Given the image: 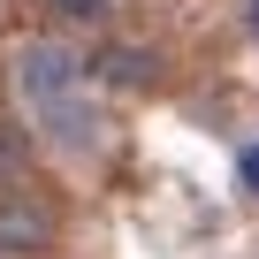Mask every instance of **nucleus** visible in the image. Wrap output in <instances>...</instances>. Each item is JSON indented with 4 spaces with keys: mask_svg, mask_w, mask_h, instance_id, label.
Wrapping results in <instances>:
<instances>
[{
    "mask_svg": "<svg viewBox=\"0 0 259 259\" xmlns=\"http://www.w3.org/2000/svg\"><path fill=\"white\" fill-rule=\"evenodd\" d=\"M16 92H23V99H31V114L46 122V114L76 107V92H84V61H76L69 46L38 38V46H23V54H16Z\"/></svg>",
    "mask_w": 259,
    "mask_h": 259,
    "instance_id": "f257e3e1",
    "label": "nucleus"
},
{
    "mask_svg": "<svg viewBox=\"0 0 259 259\" xmlns=\"http://www.w3.org/2000/svg\"><path fill=\"white\" fill-rule=\"evenodd\" d=\"M54 244V206L31 191H0V259H38Z\"/></svg>",
    "mask_w": 259,
    "mask_h": 259,
    "instance_id": "f03ea898",
    "label": "nucleus"
},
{
    "mask_svg": "<svg viewBox=\"0 0 259 259\" xmlns=\"http://www.w3.org/2000/svg\"><path fill=\"white\" fill-rule=\"evenodd\" d=\"M92 76H99V84H114V92H145V84L160 76V61H153V46H99Z\"/></svg>",
    "mask_w": 259,
    "mask_h": 259,
    "instance_id": "7ed1b4c3",
    "label": "nucleus"
},
{
    "mask_svg": "<svg viewBox=\"0 0 259 259\" xmlns=\"http://www.w3.org/2000/svg\"><path fill=\"white\" fill-rule=\"evenodd\" d=\"M46 8H54L61 23H107V8H114V0H46Z\"/></svg>",
    "mask_w": 259,
    "mask_h": 259,
    "instance_id": "20e7f679",
    "label": "nucleus"
},
{
    "mask_svg": "<svg viewBox=\"0 0 259 259\" xmlns=\"http://www.w3.org/2000/svg\"><path fill=\"white\" fill-rule=\"evenodd\" d=\"M16 160H23V130H16V122H0V168H16Z\"/></svg>",
    "mask_w": 259,
    "mask_h": 259,
    "instance_id": "39448f33",
    "label": "nucleus"
},
{
    "mask_svg": "<svg viewBox=\"0 0 259 259\" xmlns=\"http://www.w3.org/2000/svg\"><path fill=\"white\" fill-rule=\"evenodd\" d=\"M236 176H244V191H259V145H244V160H236Z\"/></svg>",
    "mask_w": 259,
    "mask_h": 259,
    "instance_id": "423d86ee",
    "label": "nucleus"
},
{
    "mask_svg": "<svg viewBox=\"0 0 259 259\" xmlns=\"http://www.w3.org/2000/svg\"><path fill=\"white\" fill-rule=\"evenodd\" d=\"M251 31H259V0H251Z\"/></svg>",
    "mask_w": 259,
    "mask_h": 259,
    "instance_id": "0eeeda50",
    "label": "nucleus"
}]
</instances>
